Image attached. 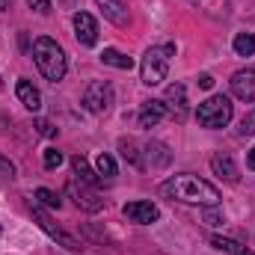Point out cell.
I'll use <instances>...</instances> for the list:
<instances>
[{
    "instance_id": "obj_23",
    "label": "cell",
    "mask_w": 255,
    "mask_h": 255,
    "mask_svg": "<svg viewBox=\"0 0 255 255\" xmlns=\"http://www.w3.org/2000/svg\"><path fill=\"white\" fill-rule=\"evenodd\" d=\"M27 6L36 9L39 15H48V12H51V0H27Z\"/></svg>"
},
{
    "instance_id": "obj_2",
    "label": "cell",
    "mask_w": 255,
    "mask_h": 255,
    "mask_svg": "<svg viewBox=\"0 0 255 255\" xmlns=\"http://www.w3.org/2000/svg\"><path fill=\"white\" fill-rule=\"evenodd\" d=\"M33 60H36L39 71H42L48 80L57 83V80L65 77V68H68V63H65V51L54 42V39L39 36V39L33 42Z\"/></svg>"
},
{
    "instance_id": "obj_20",
    "label": "cell",
    "mask_w": 255,
    "mask_h": 255,
    "mask_svg": "<svg viewBox=\"0 0 255 255\" xmlns=\"http://www.w3.org/2000/svg\"><path fill=\"white\" fill-rule=\"evenodd\" d=\"M95 169H98V175L113 178V175H116V160H113L110 154H98V157H95Z\"/></svg>"
},
{
    "instance_id": "obj_25",
    "label": "cell",
    "mask_w": 255,
    "mask_h": 255,
    "mask_svg": "<svg viewBox=\"0 0 255 255\" xmlns=\"http://www.w3.org/2000/svg\"><path fill=\"white\" fill-rule=\"evenodd\" d=\"M0 175H3V178H15V166H12L6 157H0Z\"/></svg>"
},
{
    "instance_id": "obj_27",
    "label": "cell",
    "mask_w": 255,
    "mask_h": 255,
    "mask_svg": "<svg viewBox=\"0 0 255 255\" xmlns=\"http://www.w3.org/2000/svg\"><path fill=\"white\" fill-rule=\"evenodd\" d=\"M199 86H202V89H211V86H214V77H211V74H202V77H199Z\"/></svg>"
},
{
    "instance_id": "obj_6",
    "label": "cell",
    "mask_w": 255,
    "mask_h": 255,
    "mask_svg": "<svg viewBox=\"0 0 255 255\" xmlns=\"http://www.w3.org/2000/svg\"><path fill=\"white\" fill-rule=\"evenodd\" d=\"M33 217H36V223H39V226H42V229H45V232L54 238V241H60V244H63L65 250H71V253H77V250H80V244H77L71 235H65L63 229H57V226L51 223V217H48V214L39 208V202H33Z\"/></svg>"
},
{
    "instance_id": "obj_30",
    "label": "cell",
    "mask_w": 255,
    "mask_h": 255,
    "mask_svg": "<svg viewBox=\"0 0 255 255\" xmlns=\"http://www.w3.org/2000/svg\"><path fill=\"white\" fill-rule=\"evenodd\" d=\"M3 9H9V0H0V12H3Z\"/></svg>"
},
{
    "instance_id": "obj_19",
    "label": "cell",
    "mask_w": 255,
    "mask_h": 255,
    "mask_svg": "<svg viewBox=\"0 0 255 255\" xmlns=\"http://www.w3.org/2000/svg\"><path fill=\"white\" fill-rule=\"evenodd\" d=\"M68 190H71L74 196H77V205H80V208H86V211H101V202H98V199H95L92 193L77 190V184H74V181L68 184Z\"/></svg>"
},
{
    "instance_id": "obj_7",
    "label": "cell",
    "mask_w": 255,
    "mask_h": 255,
    "mask_svg": "<svg viewBox=\"0 0 255 255\" xmlns=\"http://www.w3.org/2000/svg\"><path fill=\"white\" fill-rule=\"evenodd\" d=\"M122 214H125L130 223H139V226H151L160 217L154 202H128L125 208H122Z\"/></svg>"
},
{
    "instance_id": "obj_16",
    "label": "cell",
    "mask_w": 255,
    "mask_h": 255,
    "mask_svg": "<svg viewBox=\"0 0 255 255\" xmlns=\"http://www.w3.org/2000/svg\"><path fill=\"white\" fill-rule=\"evenodd\" d=\"M211 247L214 250H220V253H229V255H253L244 244H238V241H232V238H211Z\"/></svg>"
},
{
    "instance_id": "obj_17",
    "label": "cell",
    "mask_w": 255,
    "mask_h": 255,
    "mask_svg": "<svg viewBox=\"0 0 255 255\" xmlns=\"http://www.w3.org/2000/svg\"><path fill=\"white\" fill-rule=\"evenodd\" d=\"M101 63H104V65H113V68H122V71L133 68V60H130V57H125L122 51H116V48H104Z\"/></svg>"
},
{
    "instance_id": "obj_18",
    "label": "cell",
    "mask_w": 255,
    "mask_h": 255,
    "mask_svg": "<svg viewBox=\"0 0 255 255\" xmlns=\"http://www.w3.org/2000/svg\"><path fill=\"white\" fill-rule=\"evenodd\" d=\"M232 45H235V54H241V57H253L255 54V33H238Z\"/></svg>"
},
{
    "instance_id": "obj_26",
    "label": "cell",
    "mask_w": 255,
    "mask_h": 255,
    "mask_svg": "<svg viewBox=\"0 0 255 255\" xmlns=\"http://www.w3.org/2000/svg\"><path fill=\"white\" fill-rule=\"evenodd\" d=\"M36 128H39V133H45V136H54V133H57V128H51L48 122H39Z\"/></svg>"
},
{
    "instance_id": "obj_15",
    "label": "cell",
    "mask_w": 255,
    "mask_h": 255,
    "mask_svg": "<svg viewBox=\"0 0 255 255\" xmlns=\"http://www.w3.org/2000/svg\"><path fill=\"white\" fill-rule=\"evenodd\" d=\"M71 172H74V178H80V184H89V187H95L98 184V178H95V172L89 169V163L77 154V157H71Z\"/></svg>"
},
{
    "instance_id": "obj_24",
    "label": "cell",
    "mask_w": 255,
    "mask_h": 255,
    "mask_svg": "<svg viewBox=\"0 0 255 255\" xmlns=\"http://www.w3.org/2000/svg\"><path fill=\"white\" fill-rule=\"evenodd\" d=\"M241 133H255V110L250 116H244V122H241Z\"/></svg>"
},
{
    "instance_id": "obj_1",
    "label": "cell",
    "mask_w": 255,
    "mask_h": 255,
    "mask_svg": "<svg viewBox=\"0 0 255 255\" xmlns=\"http://www.w3.org/2000/svg\"><path fill=\"white\" fill-rule=\"evenodd\" d=\"M160 193L172 202H184V205H220V190L205 181V178H196V175H175L169 181L160 184Z\"/></svg>"
},
{
    "instance_id": "obj_4",
    "label": "cell",
    "mask_w": 255,
    "mask_h": 255,
    "mask_svg": "<svg viewBox=\"0 0 255 255\" xmlns=\"http://www.w3.org/2000/svg\"><path fill=\"white\" fill-rule=\"evenodd\" d=\"M196 119H199V125H205V128H226L232 122V101L226 95H211L208 101L199 104Z\"/></svg>"
},
{
    "instance_id": "obj_29",
    "label": "cell",
    "mask_w": 255,
    "mask_h": 255,
    "mask_svg": "<svg viewBox=\"0 0 255 255\" xmlns=\"http://www.w3.org/2000/svg\"><path fill=\"white\" fill-rule=\"evenodd\" d=\"M247 166H250V169H255V148L247 154Z\"/></svg>"
},
{
    "instance_id": "obj_10",
    "label": "cell",
    "mask_w": 255,
    "mask_h": 255,
    "mask_svg": "<svg viewBox=\"0 0 255 255\" xmlns=\"http://www.w3.org/2000/svg\"><path fill=\"white\" fill-rule=\"evenodd\" d=\"M184 95H187V89H184V83H172L169 89H166V110H172L178 119H184L187 116V101H184Z\"/></svg>"
},
{
    "instance_id": "obj_9",
    "label": "cell",
    "mask_w": 255,
    "mask_h": 255,
    "mask_svg": "<svg viewBox=\"0 0 255 255\" xmlns=\"http://www.w3.org/2000/svg\"><path fill=\"white\" fill-rule=\"evenodd\" d=\"M232 92H235V98H241V101H255V68L238 71V74L232 77Z\"/></svg>"
},
{
    "instance_id": "obj_12",
    "label": "cell",
    "mask_w": 255,
    "mask_h": 255,
    "mask_svg": "<svg viewBox=\"0 0 255 255\" xmlns=\"http://www.w3.org/2000/svg\"><path fill=\"white\" fill-rule=\"evenodd\" d=\"M15 95L21 98V104H24L27 110H39V107H42V92H39L30 80H18V83H15Z\"/></svg>"
},
{
    "instance_id": "obj_21",
    "label": "cell",
    "mask_w": 255,
    "mask_h": 255,
    "mask_svg": "<svg viewBox=\"0 0 255 255\" xmlns=\"http://www.w3.org/2000/svg\"><path fill=\"white\" fill-rule=\"evenodd\" d=\"M36 199H39L42 205H48V208H60V205H63V199L54 190H48V187H39V190H36Z\"/></svg>"
},
{
    "instance_id": "obj_22",
    "label": "cell",
    "mask_w": 255,
    "mask_h": 255,
    "mask_svg": "<svg viewBox=\"0 0 255 255\" xmlns=\"http://www.w3.org/2000/svg\"><path fill=\"white\" fill-rule=\"evenodd\" d=\"M63 163V151L57 148H45V169H57Z\"/></svg>"
},
{
    "instance_id": "obj_14",
    "label": "cell",
    "mask_w": 255,
    "mask_h": 255,
    "mask_svg": "<svg viewBox=\"0 0 255 255\" xmlns=\"http://www.w3.org/2000/svg\"><path fill=\"white\" fill-rule=\"evenodd\" d=\"M104 12V18H110L116 27H128V9L122 0H95Z\"/></svg>"
},
{
    "instance_id": "obj_11",
    "label": "cell",
    "mask_w": 255,
    "mask_h": 255,
    "mask_svg": "<svg viewBox=\"0 0 255 255\" xmlns=\"http://www.w3.org/2000/svg\"><path fill=\"white\" fill-rule=\"evenodd\" d=\"M166 113H169V110H166L163 101H145V104L139 107V125L142 128H154Z\"/></svg>"
},
{
    "instance_id": "obj_3",
    "label": "cell",
    "mask_w": 255,
    "mask_h": 255,
    "mask_svg": "<svg viewBox=\"0 0 255 255\" xmlns=\"http://www.w3.org/2000/svg\"><path fill=\"white\" fill-rule=\"evenodd\" d=\"M175 54V45H157V48H148L142 63H139V77L145 86H157L166 80V71H169V60Z\"/></svg>"
},
{
    "instance_id": "obj_13",
    "label": "cell",
    "mask_w": 255,
    "mask_h": 255,
    "mask_svg": "<svg viewBox=\"0 0 255 255\" xmlns=\"http://www.w3.org/2000/svg\"><path fill=\"white\" fill-rule=\"evenodd\" d=\"M211 169H214L220 178H226L229 184H238V178H241V175H238V166H235V160H232L229 154H214V157H211Z\"/></svg>"
},
{
    "instance_id": "obj_28",
    "label": "cell",
    "mask_w": 255,
    "mask_h": 255,
    "mask_svg": "<svg viewBox=\"0 0 255 255\" xmlns=\"http://www.w3.org/2000/svg\"><path fill=\"white\" fill-rule=\"evenodd\" d=\"M205 220H208V226H223V217L220 214H208Z\"/></svg>"
},
{
    "instance_id": "obj_5",
    "label": "cell",
    "mask_w": 255,
    "mask_h": 255,
    "mask_svg": "<svg viewBox=\"0 0 255 255\" xmlns=\"http://www.w3.org/2000/svg\"><path fill=\"white\" fill-rule=\"evenodd\" d=\"M110 104H113V86H110L107 80H95V83L86 86V92H83V107H86L89 113H107Z\"/></svg>"
},
{
    "instance_id": "obj_8",
    "label": "cell",
    "mask_w": 255,
    "mask_h": 255,
    "mask_svg": "<svg viewBox=\"0 0 255 255\" xmlns=\"http://www.w3.org/2000/svg\"><path fill=\"white\" fill-rule=\"evenodd\" d=\"M74 36H77V42L86 45V48H92V45L98 42V24H95V18H92L89 12H77V15H74Z\"/></svg>"
}]
</instances>
